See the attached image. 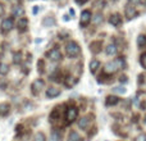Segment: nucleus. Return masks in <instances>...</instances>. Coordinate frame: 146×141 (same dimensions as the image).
Returning <instances> with one entry per match:
<instances>
[{"instance_id": "1", "label": "nucleus", "mask_w": 146, "mask_h": 141, "mask_svg": "<svg viewBox=\"0 0 146 141\" xmlns=\"http://www.w3.org/2000/svg\"><path fill=\"white\" fill-rule=\"evenodd\" d=\"M66 53L69 58H76V57L80 55L81 53V48L76 41H69L66 45Z\"/></svg>"}, {"instance_id": "2", "label": "nucleus", "mask_w": 146, "mask_h": 141, "mask_svg": "<svg viewBox=\"0 0 146 141\" xmlns=\"http://www.w3.org/2000/svg\"><path fill=\"white\" fill-rule=\"evenodd\" d=\"M46 57H48L50 61H53V62H58V61H60L62 59V53H60L59 49L54 48V49H51V50H49L48 53H46Z\"/></svg>"}, {"instance_id": "3", "label": "nucleus", "mask_w": 146, "mask_h": 141, "mask_svg": "<svg viewBox=\"0 0 146 141\" xmlns=\"http://www.w3.org/2000/svg\"><path fill=\"white\" fill-rule=\"evenodd\" d=\"M78 116V109L76 106H71V108L67 109L66 112V117H67V121L68 122H73Z\"/></svg>"}, {"instance_id": "4", "label": "nucleus", "mask_w": 146, "mask_h": 141, "mask_svg": "<svg viewBox=\"0 0 146 141\" xmlns=\"http://www.w3.org/2000/svg\"><path fill=\"white\" fill-rule=\"evenodd\" d=\"M91 21V12L90 10H83L81 13V21H80V25L82 27H86L88 25V22Z\"/></svg>"}, {"instance_id": "5", "label": "nucleus", "mask_w": 146, "mask_h": 141, "mask_svg": "<svg viewBox=\"0 0 146 141\" xmlns=\"http://www.w3.org/2000/svg\"><path fill=\"white\" fill-rule=\"evenodd\" d=\"M12 28H13V19L12 18H5L1 22V32L7 33V32H9Z\"/></svg>"}, {"instance_id": "6", "label": "nucleus", "mask_w": 146, "mask_h": 141, "mask_svg": "<svg viewBox=\"0 0 146 141\" xmlns=\"http://www.w3.org/2000/svg\"><path fill=\"white\" fill-rule=\"evenodd\" d=\"M44 81L42 80H36V81H33L32 82V85H31V88H32V92L35 94V95H37L38 92L41 91V88L44 87Z\"/></svg>"}, {"instance_id": "7", "label": "nucleus", "mask_w": 146, "mask_h": 141, "mask_svg": "<svg viewBox=\"0 0 146 141\" xmlns=\"http://www.w3.org/2000/svg\"><path fill=\"white\" fill-rule=\"evenodd\" d=\"M17 26H18V31H19V32H26L27 27H28V19L27 18H19Z\"/></svg>"}, {"instance_id": "8", "label": "nucleus", "mask_w": 146, "mask_h": 141, "mask_svg": "<svg viewBox=\"0 0 146 141\" xmlns=\"http://www.w3.org/2000/svg\"><path fill=\"white\" fill-rule=\"evenodd\" d=\"M126 15L128 17V19H132V18H135L137 15L136 8L132 7V5H126Z\"/></svg>"}, {"instance_id": "9", "label": "nucleus", "mask_w": 146, "mask_h": 141, "mask_svg": "<svg viewBox=\"0 0 146 141\" xmlns=\"http://www.w3.org/2000/svg\"><path fill=\"white\" fill-rule=\"evenodd\" d=\"M59 95H60V90L56 87H49L48 90H46V96L50 99L56 98V96H59Z\"/></svg>"}, {"instance_id": "10", "label": "nucleus", "mask_w": 146, "mask_h": 141, "mask_svg": "<svg viewBox=\"0 0 146 141\" xmlns=\"http://www.w3.org/2000/svg\"><path fill=\"white\" fill-rule=\"evenodd\" d=\"M109 22H110V25H113V26H121L122 18L119 14H113V15H110V18H109Z\"/></svg>"}, {"instance_id": "11", "label": "nucleus", "mask_w": 146, "mask_h": 141, "mask_svg": "<svg viewBox=\"0 0 146 141\" xmlns=\"http://www.w3.org/2000/svg\"><path fill=\"white\" fill-rule=\"evenodd\" d=\"M90 50L92 51V53H95V54L100 53V50H101V41H94V43H91L90 44Z\"/></svg>"}, {"instance_id": "12", "label": "nucleus", "mask_w": 146, "mask_h": 141, "mask_svg": "<svg viewBox=\"0 0 146 141\" xmlns=\"http://www.w3.org/2000/svg\"><path fill=\"white\" fill-rule=\"evenodd\" d=\"M118 101H119V99L117 98V96L109 95L108 98H106V100H105V104L108 106H111V105H115V104H118Z\"/></svg>"}, {"instance_id": "13", "label": "nucleus", "mask_w": 146, "mask_h": 141, "mask_svg": "<svg viewBox=\"0 0 146 141\" xmlns=\"http://www.w3.org/2000/svg\"><path fill=\"white\" fill-rule=\"evenodd\" d=\"M54 25H55V18L54 17H45L42 19V26H45V27H50Z\"/></svg>"}, {"instance_id": "14", "label": "nucleus", "mask_w": 146, "mask_h": 141, "mask_svg": "<svg viewBox=\"0 0 146 141\" xmlns=\"http://www.w3.org/2000/svg\"><path fill=\"white\" fill-rule=\"evenodd\" d=\"M99 67H100V62H99V61L94 59V61L90 62V70H91V73H95L96 70L99 69Z\"/></svg>"}, {"instance_id": "15", "label": "nucleus", "mask_w": 146, "mask_h": 141, "mask_svg": "<svg viewBox=\"0 0 146 141\" xmlns=\"http://www.w3.org/2000/svg\"><path fill=\"white\" fill-rule=\"evenodd\" d=\"M105 53L108 54V55H114V54L117 53V46L114 45V44L108 45V46H106V49H105Z\"/></svg>"}, {"instance_id": "16", "label": "nucleus", "mask_w": 146, "mask_h": 141, "mask_svg": "<svg viewBox=\"0 0 146 141\" xmlns=\"http://www.w3.org/2000/svg\"><path fill=\"white\" fill-rule=\"evenodd\" d=\"M137 46L141 49L146 48V37L144 35H140L139 37H137Z\"/></svg>"}, {"instance_id": "17", "label": "nucleus", "mask_w": 146, "mask_h": 141, "mask_svg": "<svg viewBox=\"0 0 146 141\" xmlns=\"http://www.w3.org/2000/svg\"><path fill=\"white\" fill-rule=\"evenodd\" d=\"M88 126V118H86V117H83V118L80 119V122H78V127H80L81 130H86Z\"/></svg>"}, {"instance_id": "18", "label": "nucleus", "mask_w": 146, "mask_h": 141, "mask_svg": "<svg viewBox=\"0 0 146 141\" xmlns=\"http://www.w3.org/2000/svg\"><path fill=\"white\" fill-rule=\"evenodd\" d=\"M8 112H9V105L7 103L0 104V116H7Z\"/></svg>"}, {"instance_id": "19", "label": "nucleus", "mask_w": 146, "mask_h": 141, "mask_svg": "<svg viewBox=\"0 0 146 141\" xmlns=\"http://www.w3.org/2000/svg\"><path fill=\"white\" fill-rule=\"evenodd\" d=\"M13 15L14 17H19V15L23 14V8H21L19 5H15V7H13Z\"/></svg>"}, {"instance_id": "20", "label": "nucleus", "mask_w": 146, "mask_h": 141, "mask_svg": "<svg viewBox=\"0 0 146 141\" xmlns=\"http://www.w3.org/2000/svg\"><path fill=\"white\" fill-rule=\"evenodd\" d=\"M8 72H9V66H8V64H5V63H1V62H0V74L5 76Z\"/></svg>"}, {"instance_id": "21", "label": "nucleus", "mask_w": 146, "mask_h": 141, "mask_svg": "<svg viewBox=\"0 0 146 141\" xmlns=\"http://www.w3.org/2000/svg\"><path fill=\"white\" fill-rule=\"evenodd\" d=\"M33 141H46V137L42 132H37V134H35V136H33Z\"/></svg>"}, {"instance_id": "22", "label": "nucleus", "mask_w": 146, "mask_h": 141, "mask_svg": "<svg viewBox=\"0 0 146 141\" xmlns=\"http://www.w3.org/2000/svg\"><path fill=\"white\" fill-rule=\"evenodd\" d=\"M94 7L98 8V9H103V8L105 7V0H95Z\"/></svg>"}, {"instance_id": "23", "label": "nucleus", "mask_w": 146, "mask_h": 141, "mask_svg": "<svg viewBox=\"0 0 146 141\" xmlns=\"http://www.w3.org/2000/svg\"><path fill=\"white\" fill-rule=\"evenodd\" d=\"M68 139H69V141H78L80 140V135H78L76 131H72L71 134H69Z\"/></svg>"}, {"instance_id": "24", "label": "nucleus", "mask_w": 146, "mask_h": 141, "mask_svg": "<svg viewBox=\"0 0 146 141\" xmlns=\"http://www.w3.org/2000/svg\"><path fill=\"white\" fill-rule=\"evenodd\" d=\"M92 22L95 23V25H99V23H101V22H103V15H101V14H96L95 17H94Z\"/></svg>"}, {"instance_id": "25", "label": "nucleus", "mask_w": 146, "mask_h": 141, "mask_svg": "<svg viewBox=\"0 0 146 141\" xmlns=\"http://www.w3.org/2000/svg\"><path fill=\"white\" fill-rule=\"evenodd\" d=\"M59 140H60V134L54 131L53 134H51V141H59Z\"/></svg>"}, {"instance_id": "26", "label": "nucleus", "mask_w": 146, "mask_h": 141, "mask_svg": "<svg viewBox=\"0 0 146 141\" xmlns=\"http://www.w3.org/2000/svg\"><path fill=\"white\" fill-rule=\"evenodd\" d=\"M113 90H114V92H118V94H126L127 88H124L123 86H119V87H115V88H113Z\"/></svg>"}, {"instance_id": "27", "label": "nucleus", "mask_w": 146, "mask_h": 141, "mask_svg": "<svg viewBox=\"0 0 146 141\" xmlns=\"http://www.w3.org/2000/svg\"><path fill=\"white\" fill-rule=\"evenodd\" d=\"M21 61H22V59H21V53H15V54H14V59H13V62H14L15 64H18V63H21Z\"/></svg>"}, {"instance_id": "28", "label": "nucleus", "mask_w": 146, "mask_h": 141, "mask_svg": "<svg viewBox=\"0 0 146 141\" xmlns=\"http://www.w3.org/2000/svg\"><path fill=\"white\" fill-rule=\"evenodd\" d=\"M140 63H141V66L144 67V68H146V53L141 55V58H140Z\"/></svg>"}, {"instance_id": "29", "label": "nucleus", "mask_w": 146, "mask_h": 141, "mask_svg": "<svg viewBox=\"0 0 146 141\" xmlns=\"http://www.w3.org/2000/svg\"><path fill=\"white\" fill-rule=\"evenodd\" d=\"M38 72H40V73L44 72V61L38 62Z\"/></svg>"}, {"instance_id": "30", "label": "nucleus", "mask_w": 146, "mask_h": 141, "mask_svg": "<svg viewBox=\"0 0 146 141\" xmlns=\"http://www.w3.org/2000/svg\"><path fill=\"white\" fill-rule=\"evenodd\" d=\"M136 141H146V136L145 135H140V136L136 139Z\"/></svg>"}, {"instance_id": "31", "label": "nucleus", "mask_w": 146, "mask_h": 141, "mask_svg": "<svg viewBox=\"0 0 146 141\" xmlns=\"http://www.w3.org/2000/svg\"><path fill=\"white\" fill-rule=\"evenodd\" d=\"M5 13V9H4V5L1 4V3H0V17H1L3 14H4Z\"/></svg>"}, {"instance_id": "32", "label": "nucleus", "mask_w": 146, "mask_h": 141, "mask_svg": "<svg viewBox=\"0 0 146 141\" xmlns=\"http://www.w3.org/2000/svg\"><path fill=\"white\" fill-rule=\"evenodd\" d=\"M86 1H87V0H76V3H77V4H81V5L85 4Z\"/></svg>"}, {"instance_id": "33", "label": "nucleus", "mask_w": 146, "mask_h": 141, "mask_svg": "<svg viewBox=\"0 0 146 141\" xmlns=\"http://www.w3.org/2000/svg\"><path fill=\"white\" fill-rule=\"evenodd\" d=\"M129 3L131 4H139V3H141V0H129Z\"/></svg>"}, {"instance_id": "34", "label": "nucleus", "mask_w": 146, "mask_h": 141, "mask_svg": "<svg viewBox=\"0 0 146 141\" xmlns=\"http://www.w3.org/2000/svg\"><path fill=\"white\" fill-rule=\"evenodd\" d=\"M119 81H121V82H126V81H127V77H126V76H122V77L119 78Z\"/></svg>"}, {"instance_id": "35", "label": "nucleus", "mask_w": 146, "mask_h": 141, "mask_svg": "<svg viewBox=\"0 0 146 141\" xmlns=\"http://www.w3.org/2000/svg\"><path fill=\"white\" fill-rule=\"evenodd\" d=\"M8 1H10V3H17V4H19V0H8Z\"/></svg>"}, {"instance_id": "36", "label": "nucleus", "mask_w": 146, "mask_h": 141, "mask_svg": "<svg viewBox=\"0 0 146 141\" xmlns=\"http://www.w3.org/2000/svg\"><path fill=\"white\" fill-rule=\"evenodd\" d=\"M37 10H38V8H37V7L33 8V14H36V13H37Z\"/></svg>"}, {"instance_id": "37", "label": "nucleus", "mask_w": 146, "mask_h": 141, "mask_svg": "<svg viewBox=\"0 0 146 141\" xmlns=\"http://www.w3.org/2000/svg\"><path fill=\"white\" fill-rule=\"evenodd\" d=\"M64 21H69V17H68V15H64Z\"/></svg>"}, {"instance_id": "38", "label": "nucleus", "mask_w": 146, "mask_h": 141, "mask_svg": "<svg viewBox=\"0 0 146 141\" xmlns=\"http://www.w3.org/2000/svg\"><path fill=\"white\" fill-rule=\"evenodd\" d=\"M145 123H146V117H145Z\"/></svg>"}]
</instances>
